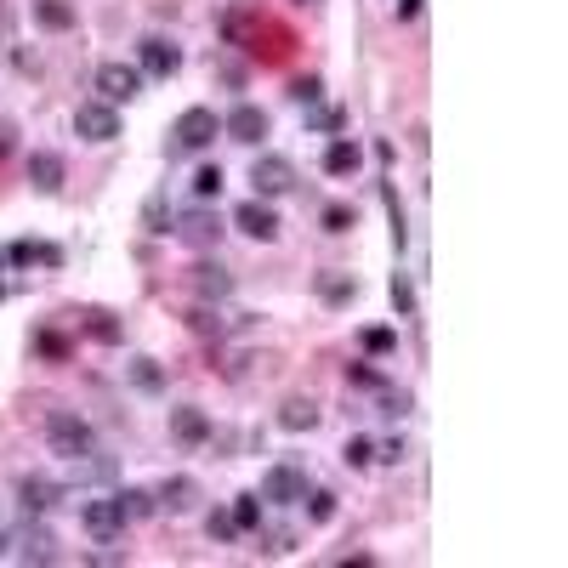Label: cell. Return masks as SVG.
Wrapping results in <instances>:
<instances>
[{
    "label": "cell",
    "mask_w": 568,
    "mask_h": 568,
    "mask_svg": "<svg viewBox=\"0 0 568 568\" xmlns=\"http://www.w3.org/2000/svg\"><path fill=\"white\" fill-rule=\"evenodd\" d=\"M46 449H52L57 461H80V455L97 449V432H91V421L80 409H52L46 415Z\"/></svg>",
    "instance_id": "6da1fadb"
},
{
    "label": "cell",
    "mask_w": 568,
    "mask_h": 568,
    "mask_svg": "<svg viewBox=\"0 0 568 568\" xmlns=\"http://www.w3.org/2000/svg\"><path fill=\"white\" fill-rule=\"evenodd\" d=\"M216 137H222V120H216V108L194 103V108H182L177 125H171V154H199V148H211Z\"/></svg>",
    "instance_id": "7a4b0ae2"
},
{
    "label": "cell",
    "mask_w": 568,
    "mask_h": 568,
    "mask_svg": "<svg viewBox=\"0 0 568 568\" xmlns=\"http://www.w3.org/2000/svg\"><path fill=\"white\" fill-rule=\"evenodd\" d=\"M256 495L267 500V506H302L307 495V466L302 461H273L262 472V489Z\"/></svg>",
    "instance_id": "3957f363"
},
{
    "label": "cell",
    "mask_w": 568,
    "mask_h": 568,
    "mask_svg": "<svg viewBox=\"0 0 568 568\" xmlns=\"http://www.w3.org/2000/svg\"><path fill=\"white\" fill-rule=\"evenodd\" d=\"M250 188H256V199H279L296 188V165L284 160V154H256L250 160Z\"/></svg>",
    "instance_id": "277c9868"
},
{
    "label": "cell",
    "mask_w": 568,
    "mask_h": 568,
    "mask_svg": "<svg viewBox=\"0 0 568 568\" xmlns=\"http://www.w3.org/2000/svg\"><path fill=\"white\" fill-rule=\"evenodd\" d=\"M97 97L114 103V108L142 97V69L137 63H97Z\"/></svg>",
    "instance_id": "5b68a950"
},
{
    "label": "cell",
    "mask_w": 568,
    "mask_h": 568,
    "mask_svg": "<svg viewBox=\"0 0 568 568\" xmlns=\"http://www.w3.org/2000/svg\"><path fill=\"white\" fill-rule=\"evenodd\" d=\"M171 233H177L182 245H194V250H211L216 239H222V216H216L211 205H194V211L171 216Z\"/></svg>",
    "instance_id": "8992f818"
},
{
    "label": "cell",
    "mask_w": 568,
    "mask_h": 568,
    "mask_svg": "<svg viewBox=\"0 0 568 568\" xmlns=\"http://www.w3.org/2000/svg\"><path fill=\"white\" fill-rule=\"evenodd\" d=\"M233 228L256 239V245H273L279 239V211H273V199H245V205H233Z\"/></svg>",
    "instance_id": "52a82bcc"
},
{
    "label": "cell",
    "mask_w": 568,
    "mask_h": 568,
    "mask_svg": "<svg viewBox=\"0 0 568 568\" xmlns=\"http://www.w3.org/2000/svg\"><path fill=\"white\" fill-rule=\"evenodd\" d=\"M80 529L91 534V540H120L125 534V512H120V495H103V500H86L80 506Z\"/></svg>",
    "instance_id": "ba28073f"
},
{
    "label": "cell",
    "mask_w": 568,
    "mask_h": 568,
    "mask_svg": "<svg viewBox=\"0 0 568 568\" xmlns=\"http://www.w3.org/2000/svg\"><path fill=\"white\" fill-rule=\"evenodd\" d=\"M267 131H273V120H267V108H262V103H233L228 114H222V137L245 142V148H256Z\"/></svg>",
    "instance_id": "9c48e42d"
},
{
    "label": "cell",
    "mask_w": 568,
    "mask_h": 568,
    "mask_svg": "<svg viewBox=\"0 0 568 568\" xmlns=\"http://www.w3.org/2000/svg\"><path fill=\"white\" fill-rule=\"evenodd\" d=\"M74 137H86V142H114L120 137V108L114 103H80L74 108Z\"/></svg>",
    "instance_id": "30bf717a"
},
{
    "label": "cell",
    "mask_w": 568,
    "mask_h": 568,
    "mask_svg": "<svg viewBox=\"0 0 568 568\" xmlns=\"http://www.w3.org/2000/svg\"><path fill=\"white\" fill-rule=\"evenodd\" d=\"M137 69H142V80H171L182 69V46H171L165 35H148L137 46Z\"/></svg>",
    "instance_id": "8fae6325"
},
{
    "label": "cell",
    "mask_w": 568,
    "mask_h": 568,
    "mask_svg": "<svg viewBox=\"0 0 568 568\" xmlns=\"http://www.w3.org/2000/svg\"><path fill=\"white\" fill-rule=\"evenodd\" d=\"M165 426H171V438H177L182 449H199V444H211V415L199 404H177L171 415H165Z\"/></svg>",
    "instance_id": "7c38bea8"
},
{
    "label": "cell",
    "mask_w": 568,
    "mask_h": 568,
    "mask_svg": "<svg viewBox=\"0 0 568 568\" xmlns=\"http://www.w3.org/2000/svg\"><path fill=\"white\" fill-rule=\"evenodd\" d=\"M63 177H69V165H63V154H52V148H35L29 154V188L35 194H63Z\"/></svg>",
    "instance_id": "4fadbf2b"
},
{
    "label": "cell",
    "mask_w": 568,
    "mask_h": 568,
    "mask_svg": "<svg viewBox=\"0 0 568 568\" xmlns=\"http://www.w3.org/2000/svg\"><path fill=\"white\" fill-rule=\"evenodd\" d=\"M12 546H18L23 563H40V568L63 557V551H57V534L46 529V523H35V517H29V529H23V534H12Z\"/></svg>",
    "instance_id": "5bb4252c"
},
{
    "label": "cell",
    "mask_w": 568,
    "mask_h": 568,
    "mask_svg": "<svg viewBox=\"0 0 568 568\" xmlns=\"http://www.w3.org/2000/svg\"><path fill=\"white\" fill-rule=\"evenodd\" d=\"M188 284L199 290V302H228V296H233V273L222 262H211V256H205V262H194Z\"/></svg>",
    "instance_id": "9a60e30c"
},
{
    "label": "cell",
    "mask_w": 568,
    "mask_h": 568,
    "mask_svg": "<svg viewBox=\"0 0 568 568\" xmlns=\"http://www.w3.org/2000/svg\"><path fill=\"white\" fill-rule=\"evenodd\" d=\"M154 500H160V512L188 517V512L199 506V483H194V478H182V472H177V478H165L160 489H154Z\"/></svg>",
    "instance_id": "2e32d148"
},
{
    "label": "cell",
    "mask_w": 568,
    "mask_h": 568,
    "mask_svg": "<svg viewBox=\"0 0 568 568\" xmlns=\"http://www.w3.org/2000/svg\"><path fill=\"white\" fill-rule=\"evenodd\" d=\"M18 500H23V512H29V517H46V512L57 506V500H63V483L35 478V472H29V478L18 483Z\"/></svg>",
    "instance_id": "e0dca14e"
},
{
    "label": "cell",
    "mask_w": 568,
    "mask_h": 568,
    "mask_svg": "<svg viewBox=\"0 0 568 568\" xmlns=\"http://www.w3.org/2000/svg\"><path fill=\"white\" fill-rule=\"evenodd\" d=\"M358 165H364V148L353 137H336L324 148V177H358Z\"/></svg>",
    "instance_id": "ac0fdd59"
},
{
    "label": "cell",
    "mask_w": 568,
    "mask_h": 568,
    "mask_svg": "<svg viewBox=\"0 0 568 568\" xmlns=\"http://www.w3.org/2000/svg\"><path fill=\"white\" fill-rule=\"evenodd\" d=\"M358 273H319V302L324 307H353L358 302Z\"/></svg>",
    "instance_id": "d6986e66"
},
{
    "label": "cell",
    "mask_w": 568,
    "mask_h": 568,
    "mask_svg": "<svg viewBox=\"0 0 568 568\" xmlns=\"http://www.w3.org/2000/svg\"><path fill=\"white\" fill-rule=\"evenodd\" d=\"M6 262H12V267H63V250H57V245H46V239H18V245H12V250H6Z\"/></svg>",
    "instance_id": "ffe728a7"
},
{
    "label": "cell",
    "mask_w": 568,
    "mask_h": 568,
    "mask_svg": "<svg viewBox=\"0 0 568 568\" xmlns=\"http://www.w3.org/2000/svg\"><path fill=\"white\" fill-rule=\"evenodd\" d=\"M319 421H324V409L313 404V398H284V404H279V426H284V432H313Z\"/></svg>",
    "instance_id": "44dd1931"
},
{
    "label": "cell",
    "mask_w": 568,
    "mask_h": 568,
    "mask_svg": "<svg viewBox=\"0 0 568 568\" xmlns=\"http://www.w3.org/2000/svg\"><path fill=\"white\" fill-rule=\"evenodd\" d=\"M29 12H35V23H40V29H52V35H63V29H74V18H80V12H74L69 0H35Z\"/></svg>",
    "instance_id": "7402d4cb"
},
{
    "label": "cell",
    "mask_w": 568,
    "mask_h": 568,
    "mask_svg": "<svg viewBox=\"0 0 568 568\" xmlns=\"http://www.w3.org/2000/svg\"><path fill=\"white\" fill-rule=\"evenodd\" d=\"M120 495V512L125 523H142V517H154L160 512V500H154V489H114Z\"/></svg>",
    "instance_id": "603a6c76"
},
{
    "label": "cell",
    "mask_w": 568,
    "mask_h": 568,
    "mask_svg": "<svg viewBox=\"0 0 568 568\" xmlns=\"http://www.w3.org/2000/svg\"><path fill=\"white\" fill-rule=\"evenodd\" d=\"M74 466V483H108L114 478V461H108L103 449H91V455H80V461H69Z\"/></svg>",
    "instance_id": "cb8c5ba5"
},
{
    "label": "cell",
    "mask_w": 568,
    "mask_h": 568,
    "mask_svg": "<svg viewBox=\"0 0 568 568\" xmlns=\"http://www.w3.org/2000/svg\"><path fill=\"white\" fill-rule=\"evenodd\" d=\"M125 375H131V387H137V392H160L165 387V370L154 364V358H142V353L125 364Z\"/></svg>",
    "instance_id": "d4e9b609"
},
{
    "label": "cell",
    "mask_w": 568,
    "mask_h": 568,
    "mask_svg": "<svg viewBox=\"0 0 568 568\" xmlns=\"http://www.w3.org/2000/svg\"><path fill=\"white\" fill-rule=\"evenodd\" d=\"M228 512H233V523H239V534H256V529H262V495H256V489H250V495H239Z\"/></svg>",
    "instance_id": "484cf974"
},
{
    "label": "cell",
    "mask_w": 568,
    "mask_h": 568,
    "mask_svg": "<svg viewBox=\"0 0 568 568\" xmlns=\"http://www.w3.org/2000/svg\"><path fill=\"white\" fill-rule=\"evenodd\" d=\"M222 182H228V177H222V165H199V171H194V199H199V205L222 199Z\"/></svg>",
    "instance_id": "4316f807"
},
{
    "label": "cell",
    "mask_w": 568,
    "mask_h": 568,
    "mask_svg": "<svg viewBox=\"0 0 568 568\" xmlns=\"http://www.w3.org/2000/svg\"><path fill=\"white\" fill-rule=\"evenodd\" d=\"M302 506H307V523H336V495L330 489H307Z\"/></svg>",
    "instance_id": "83f0119b"
},
{
    "label": "cell",
    "mask_w": 568,
    "mask_h": 568,
    "mask_svg": "<svg viewBox=\"0 0 568 568\" xmlns=\"http://www.w3.org/2000/svg\"><path fill=\"white\" fill-rule=\"evenodd\" d=\"M319 222H324V233H353L358 228V211L336 199V205H324V211H319Z\"/></svg>",
    "instance_id": "f1b7e54d"
},
{
    "label": "cell",
    "mask_w": 568,
    "mask_h": 568,
    "mask_svg": "<svg viewBox=\"0 0 568 568\" xmlns=\"http://www.w3.org/2000/svg\"><path fill=\"white\" fill-rule=\"evenodd\" d=\"M205 534H211L216 546H233V540H239V523H233V512H222V506H216V512L205 517Z\"/></svg>",
    "instance_id": "f546056e"
},
{
    "label": "cell",
    "mask_w": 568,
    "mask_h": 568,
    "mask_svg": "<svg viewBox=\"0 0 568 568\" xmlns=\"http://www.w3.org/2000/svg\"><path fill=\"white\" fill-rule=\"evenodd\" d=\"M319 97H324V80H319V74H302V80H290V103L313 108Z\"/></svg>",
    "instance_id": "4dcf8cb0"
},
{
    "label": "cell",
    "mask_w": 568,
    "mask_h": 568,
    "mask_svg": "<svg viewBox=\"0 0 568 568\" xmlns=\"http://www.w3.org/2000/svg\"><path fill=\"white\" fill-rule=\"evenodd\" d=\"M341 461L353 466V472H364V466H375V444H370V438H347V449H341Z\"/></svg>",
    "instance_id": "1f68e13d"
},
{
    "label": "cell",
    "mask_w": 568,
    "mask_h": 568,
    "mask_svg": "<svg viewBox=\"0 0 568 568\" xmlns=\"http://www.w3.org/2000/svg\"><path fill=\"white\" fill-rule=\"evenodd\" d=\"M392 307H398V319H415V284L404 273H392Z\"/></svg>",
    "instance_id": "d6a6232c"
},
{
    "label": "cell",
    "mask_w": 568,
    "mask_h": 568,
    "mask_svg": "<svg viewBox=\"0 0 568 568\" xmlns=\"http://www.w3.org/2000/svg\"><path fill=\"white\" fill-rule=\"evenodd\" d=\"M188 324H194L199 336H222V313H216L211 302H199L194 313H188Z\"/></svg>",
    "instance_id": "836d02e7"
},
{
    "label": "cell",
    "mask_w": 568,
    "mask_h": 568,
    "mask_svg": "<svg viewBox=\"0 0 568 568\" xmlns=\"http://www.w3.org/2000/svg\"><path fill=\"white\" fill-rule=\"evenodd\" d=\"M409 404H415V398H409L404 387L392 392V387H381V415H387V421H404L409 415Z\"/></svg>",
    "instance_id": "e575fe53"
},
{
    "label": "cell",
    "mask_w": 568,
    "mask_h": 568,
    "mask_svg": "<svg viewBox=\"0 0 568 568\" xmlns=\"http://www.w3.org/2000/svg\"><path fill=\"white\" fill-rule=\"evenodd\" d=\"M392 347H398V330H387V324H375V330H364V353H392Z\"/></svg>",
    "instance_id": "d590c367"
},
{
    "label": "cell",
    "mask_w": 568,
    "mask_h": 568,
    "mask_svg": "<svg viewBox=\"0 0 568 568\" xmlns=\"http://www.w3.org/2000/svg\"><path fill=\"white\" fill-rule=\"evenodd\" d=\"M347 387H370V392H381L387 381H381V370H375V364H347Z\"/></svg>",
    "instance_id": "8d00e7d4"
},
{
    "label": "cell",
    "mask_w": 568,
    "mask_h": 568,
    "mask_svg": "<svg viewBox=\"0 0 568 568\" xmlns=\"http://www.w3.org/2000/svg\"><path fill=\"white\" fill-rule=\"evenodd\" d=\"M387 216H392V245L404 250L409 245V233H404V205H398V194L387 188Z\"/></svg>",
    "instance_id": "74e56055"
},
{
    "label": "cell",
    "mask_w": 568,
    "mask_h": 568,
    "mask_svg": "<svg viewBox=\"0 0 568 568\" xmlns=\"http://www.w3.org/2000/svg\"><path fill=\"white\" fill-rule=\"evenodd\" d=\"M256 534H262V529H256ZM262 551H296V534H290V529H267L262 534Z\"/></svg>",
    "instance_id": "f35d334b"
},
{
    "label": "cell",
    "mask_w": 568,
    "mask_h": 568,
    "mask_svg": "<svg viewBox=\"0 0 568 568\" xmlns=\"http://www.w3.org/2000/svg\"><path fill=\"white\" fill-rule=\"evenodd\" d=\"M35 347H40L46 358H69V341H63V336H52V330H40V336H35Z\"/></svg>",
    "instance_id": "ab89813d"
},
{
    "label": "cell",
    "mask_w": 568,
    "mask_h": 568,
    "mask_svg": "<svg viewBox=\"0 0 568 568\" xmlns=\"http://www.w3.org/2000/svg\"><path fill=\"white\" fill-rule=\"evenodd\" d=\"M97 341H120V324H108V313H91V324H86Z\"/></svg>",
    "instance_id": "60d3db41"
},
{
    "label": "cell",
    "mask_w": 568,
    "mask_h": 568,
    "mask_svg": "<svg viewBox=\"0 0 568 568\" xmlns=\"http://www.w3.org/2000/svg\"><path fill=\"white\" fill-rule=\"evenodd\" d=\"M375 461H381V466H398V461H404V438H387V444H375Z\"/></svg>",
    "instance_id": "b9f144b4"
},
{
    "label": "cell",
    "mask_w": 568,
    "mask_h": 568,
    "mask_svg": "<svg viewBox=\"0 0 568 568\" xmlns=\"http://www.w3.org/2000/svg\"><path fill=\"white\" fill-rule=\"evenodd\" d=\"M148 233H171V222H165V199H148Z\"/></svg>",
    "instance_id": "7bdbcfd3"
},
{
    "label": "cell",
    "mask_w": 568,
    "mask_h": 568,
    "mask_svg": "<svg viewBox=\"0 0 568 568\" xmlns=\"http://www.w3.org/2000/svg\"><path fill=\"white\" fill-rule=\"evenodd\" d=\"M307 125H319V131H336L341 114H336V108H313V114H307Z\"/></svg>",
    "instance_id": "ee69618b"
},
{
    "label": "cell",
    "mask_w": 568,
    "mask_h": 568,
    "mask_svg": "<svg viewBox=\"0 0 568 568\" xmlns=\"http://www.w3.org/2000/svg\"><path fill=\"white\" fill-rule=\"evenodd\" d=\"M12 142H18V125H12V120H0V160L12 154Z\"/></svg>",
    "instance_id": "f6af8a7d"
},
{
    "label": "cell",
    "mask_w": 568,
    "mask_h": 568,
    "mask_svg": "<svg viewBox=\"0 0 568 568\" xmlns=\"http://www.w3.org/2000/svg\"><path fill=\"white\" fill-rule=\"evenodd\" d=\"M421 6H426V0H392V12H398V18H421Z\"/></svg>",
    "instance_id": "bcb514c9"
},
{
    "label": "cell",
    "mask_w": 568,
    "mask_h": 568,
    "mask_svg": "<svg viewBox=\"0 0 568 568\" xmlns=\"http://www.w3.org/2000/svg\"><path fill=\"white\" fill-rule=\"evenodd\" d=\"M12 63H18L23 74H40V57H29V52H23V46H18V52H12Z\"/></svg>",
    "instance_id": "7dc6e473"
},
{
    "label": "cell",
    "mask_w": 568,
    "mask_h": 568,
    "mask_svg": "<svg viewBox=\"0 0 568 568\" xmlns=\"http://www.w3.org/2000/svg\"><path fill=\"white\" fill-rule=\"evenodd\" d=\"M6 551H12V529H6V523H0V557H6Z\"/></svg>",
    "instance_id": "c3c4849f"
},
{
    "label": "cell",
    "mask_w": 568,
    "mask_h": 568,
    "mask_svg": "<svg viewBox=\"0 0 568 568\" xmlns=\"http://www.w3.org/2000/svg\"><path fill=\"white\" fill-rule=\"evenodd\" d=\"M290 6H324V0H290Z\"/></svg>",
    "instance_id": "681fc988"
},
{
    "label": "cell",
    "mask_w": 568,
    "mask_h": 568,
    "mask_svg": "<svg viewBox=\"0 0 568 568\" xmlns=\"http://www.w3.org/2000/svg\"><path fill=\"white\" fill-rule=\"evenodd\" d=\"M0 267H6V250H0Z\"/></svg>",
    "instance_id": "f907efd6"
}]
</instances>
